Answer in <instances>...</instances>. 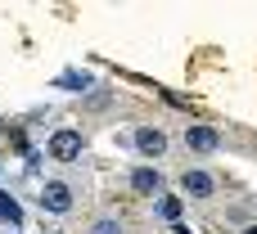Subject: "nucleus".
<instances>
[{"instance_id": "4", "label": "nucleus", "mask_w": 257, "mask_h": 234, "mask_svg": "<svg viewBox=\"0 0 257 234\" xmlns=\"http://www.w3.org/2000/svg\"><path fill=\"white\" fill-rule=\"evenodd\" d=\"M181 189H185L190 198H212V194H217V180H212L208 171H199V167H194V171H185V176H181Z\"/></svg>"}, {"instance_id": "9", "label": "nucleus", "mask_w": 257, "mask_h": 234, "mask_svg": "<svg viewBox=\"0 0 257 234\" xmlns=\"http://www.w3.org/2000/svg\"><path fill=\"white\" fill-rule=\"evenodd\" d=\"M244 234H257V225H248V230H244Z\"/></svg>"}, {"instance_id": "7", "label": "nucleus", "mask_w": 257, "mask_h": 234, "mask_svg": "<svg viewBox=\"0 0 257 234\" xmlns=\"http://www.w3.org/2000/svg\"><path fill=\"white\" fill-rule=\"evenodd\" d=\"M90 234H122V221H113V216H99V221L90 225Z\"/></svg>"}, {"instance_id": "1", "label": "nucleus", "mask_w": 257, "mask_h": 234, "mask_svg": "<svg viewBox=\"0 0 257 234\" xmlns=\"http://www.w3.org/2000/svg\"><path fill=\"white\" fill-rule=\"evenodd\" d=\"M45 149H50L54 162H77L81 158V131H54Z\"/></svg>"}, {"instance_id": "5", "label": "nucleus", "mask_w": 257, "mask_h": 234, "mask_svg": "<svg viewBox=\"0 0 257 234\" xmlns=\"http://www.w3.org/2000/svg\"><path fill=\"white\" fill-rule=\"evenodd\" d=\"M131 189L145 194V198H154V194L163 189V176H158L154 167H136V171H131Z\"/></svg>"}, {"instance_id": "2", "label": "nucleus", "mask_w": 257, "mask_h": 234, "mask_svg": "<svg viewBox=\"0 0 257 234\" xmlns=\"http://www.w3.org/2000/svg\"><path fill=\"white\" fill-rule=\"evenodd\" d=\"M41 207H45V212H59V216H63V212L72 207V189H68L63 180H45V189H41Z\"/></svg>"}, {"instance_id": "8", "label": "nucleus", "mask_w": 257, "mask_h": 234, "mask_svg": "<svg viewBox=\"0 0 257 234\" xmlns=\"http://www.w3.org/2000/svg\"><path fill=\"white\" fill-rule=\"evenodd\" d=\"M158 212H163L167 221H176V212H181V203H176V198H163V203H158Z\"/></svg>"}, {"instance_id": "3", "label": "nucleus", "mask_w": 257, "mask_h": 234, "mask_svg": "<svg viewBox=\"0 0 257 234\" xmlns=\"http://www.w3.org/2000/svg\"><path fill=\"white\" fill-rule=\"evenodd\" d=\"M136 149H140L145 158H163V153H167V135H163L158 126H140V131H136Z\"/></svg>"}, {"instance_id": "6", "label": "nucleus", "mask_w": 257, "mask_h": 234, "mask_svg": "<svg viewBox=\"0 0 257 234\" xmlns=\"http://www.w3.org/2000/svg\"><path fill=\"white\" fill-rule=\"evenodd\" d=\"M185 144L199 149V153H212V149L221 144V135H217L212 126H190V131H185Z\"/></svg>"}]
</instances>
